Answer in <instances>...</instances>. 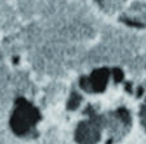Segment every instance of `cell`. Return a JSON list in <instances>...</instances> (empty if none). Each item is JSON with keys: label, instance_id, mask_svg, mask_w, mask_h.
<instances>
[{"label": "cell", "instance_id": "1", "mask_svg": "<svg viewBox=\"0 0 146 144\" xmlns=\"http://www.w3.org/2000/svg\"><path fill=\"white\" fill-rule=\"evenodd\" d=\"M108 16L123 22L146 25V0H98Z\"/></svg>", "mask_w": 146, "mask_h": 144}]
</instances>
